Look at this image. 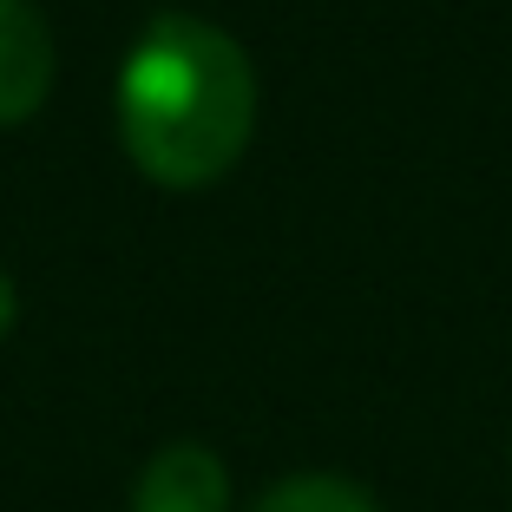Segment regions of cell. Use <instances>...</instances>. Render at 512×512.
Segmentation results:
<instances>
[{
	"label": "cell",
	"instance_id": "2",
	"mask_svg": "<svg viewBox=\"0 0 512 512\" xmlns=\"http://www.w3.org/2000/svg\"><path fill=\"white\" fill-rule=\"evenodd\" d=\"M125 512H237L224 453L204 440H171L138 467Z\"/></svg>",
	"mask_w": 512,
	"mask_h": 512
},
{
	"label": "cell",
	"instance_id": "3",
	"mask_svg": "<svg viewBox=\"0 0 512 512\" xmlns=\"http://www.w3.org/2000/svg\"><path fill=\"white\" fill-rule=\"evenodd\" d=\"M53 92V33L33 0H0V125H27Z\"/></svg>",
	"mask_w": 512,
	"mask_h": 512
},
{
	"label": "cell",
	"instance_id": "4",
	"mask_svg": "<svg viewBox=\"0 0 512 512\" xmlns=\"http://www.w3.org/2000/svg\"><path fill=\"white\" fill-rule=\"evenodd\" d=\"M250 512H381V506L362 480L316 467V473H283L276 486H263Z\"/></svg>",
	"mask_w": 512,
	"mask_h": 512
},
{
	"label": "cell",
	"instance_id": "5",
	"mask_svg": "<svg viewBox=\"0 0 512 512\" xmlns=\"http://www.w3.org/2000/svg\"><path fill=\"white\" fill-rule=\"evenodd\" d=\"M14 316H20V296H14V276L0 270V342H7V329H14Z\"/></svg>",
	"mask_w": 512,
	"mask_h": 512
},
{
	"label": "cell",
	"instance_id": "1",
	"mask_svg": "<svg viewBox=\"0 0 512 512\" xmlns=\"http://www.w3.org/2000/svg\"><path fill=\"white\" fill-rule=\"evenodd\" d=\"M119 138L151 184L197 191L243 158L256 132V66L217 20L158 14L112 86Z\"/></svg>",
	"mask_w": 512,
	"mask_h": 512
}]
</instances>
